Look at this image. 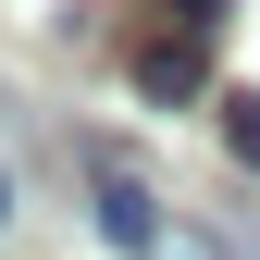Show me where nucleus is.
Returning <instances> with one entry per match:
<instances>
[{"instance_id":"20e7f679","label":"nucleus","mask_w":260,"mask_h":260,"mask_svg":"<svg viewBox=\"0 0 260 260\" xmlns=\"http://www.w3.org/2000/svg\"><path fill=\"white\" fill-rule=\"evenodd\" d=\"M0 223H13V174H0Z\"/></svg>"},{"instance_id":"f257e3e1","label":"nucleus","mask_w":260,"mask_h":260,"mask_svg":"<svg viewBox=\"0 0 260 260\" xmlns=\"http://www.w3.org/2000/svg\"><path fill=\"white\" fill-rule=\"evenodd\" d=\"M87 199H100V236H112L124 260H236L199 211H174V199H161V186H149V161H137V149H112V137L87 149Z\"/></svg>"},{"instance_id":"7ed1b4c3","label":"nucleus","mask_w":260,"mask_h":260,"mask_svg":"<svg viewBox=\"0 0 260 260\" xmlns=\"http://www.w3.org/2000/svg\"><path fill=\"white\" fill-rule=\"evenodd\" d=\"M223 149H236L248 174H260V100H223Z\"/></svg>"},{"instance_id":"f03ea898","label":"nucleus","mask_w":260,"mask_h":260,"mask_svg":"<svg viewBox=\"0 0 260 260\" xmlns=\"http://www.w3.org/2000/svg\"><path fill=\"white\" fill-rule=\"evenodd\" d=\"M124 75H137V100H199L211 87V25H137Z\"/></svg>"}]
</instances>
